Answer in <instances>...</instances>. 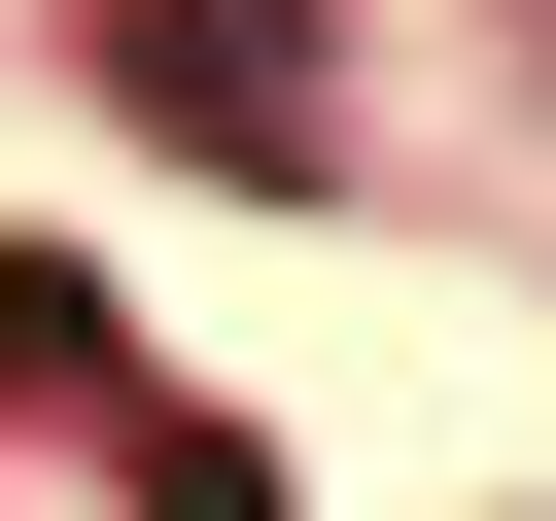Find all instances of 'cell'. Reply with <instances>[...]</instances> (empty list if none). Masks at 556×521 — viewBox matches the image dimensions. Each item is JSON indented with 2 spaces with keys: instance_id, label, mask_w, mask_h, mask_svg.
Returning a JSON list of instances; mask_svg holds the SVG:
<instances>
[{
  "instance_id": "cell-2",
  "label": "cell",
  "mask_w": 556,
  "mask_h": 521,
  "mask_svg": "<svg viewBox=\"0 0 556 521\" xmlns=\"http://www.w3.org/2000/svg\"><path fill=\"white\" fill-rule=\"evenodd\" d=\"M0 382H70V278H0ZM139 521H278L243 417H139Z\"/></svg>"
},
{
  "instance_id": "cell-1",
  "label": "cell",
  "mask_w": 556,
  "mask_h": 521,
  "mask_svg": "<svg viewBox=\"0 0 556 521\" xmlns=\"http://www.w3.org/2000/svg\"><path fill=\"white\" fill-rule=\"evenodd\" d=\"M139 104H208V139H313V35H278V0H139Z\"/></svg>"
}]
</instances>
